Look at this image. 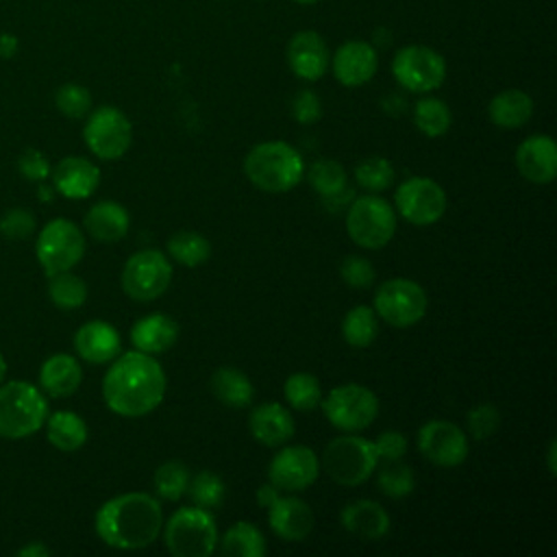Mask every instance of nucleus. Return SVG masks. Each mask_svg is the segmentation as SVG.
<instances>
[{"label":"nucleus","instance_id":"46","mask_svg":"<svg viewBox=\"0 0 557 557\" xmlns=\"http://www.w3.org/2000/svg\"><path fill=\"white\" fill-rule=\"evenodd\" d=\"M17 170L26 181H35V183H44L50 176V161L46 159V154L37 148H26L20 157H17Z\"/></svg>","mask_w":557,"mask_h":557},{"label":"nucleus","instance_id":"44","mask_svg":"<svg viewBox=\"0 0 557 557\" xmlns=\"http://www.w3.org/2000/svg\"><path fill=\"white\" fill-rule=\"evenodd\" d=\"M339 274L344 278L346 285L355 287V289H366L374 283L376 278V272H374V265L366 259V257H359V255H350L342 261L339 265Z\"/></svg>","mask_w":557,"mask_h":557},{"label":"nucleus","instance_id":"33","mask_svg":"<svg viewBox=\"0 0 557 557\" xmlns=\"http://www.w3.org/2000/svg\"><path fill=\"white\" fill-rule=\"evenodd\" d=\"M413 124L426 137H442L453 124L450 107L435 96L420 98L413 107Z\"/></svg>","mask_w":557,"mask_h":557},{"label":"nucleus","instance_id":"50","mask_svg":"<svg viewBox=\"0 0 557 557\" xmlns=\"http://www.w3.org/2000/svg\"><path fill=\"white\" fill-rule=\"evenodd\" d=\"M20 557H46L50 555V548L44 542H30L17 550Z\"/></svg>","mask_w":557,"mask_h":557},{"label":"nucleus","instance_id":"55","mask_svg":"<svg viewBox=\"0 0 557 557\" xmlns=\"http://www.w3.org/2000/svg\"><path fill=\"white\" fill-rule=\"evenodd\" d=\"M294 2H298V4H315L320 0H294Z\"/></svg>","mask_w":557,"mask_h":557},{"label":"nucleus","instance_id":"53","mask_svg":"<svg viewBox=\"0 0 557 557\" xmlns=\"http://www.w3.org/2000/svg\"><path fill=\"white\" fill-rule=\"evenodd\" d=\"M52 196H54V187H50V185H39V200H52Z\"/></svg>","mask_w":557,"mask_h":557},{"label":"nucleus","instance_id":"27","mask_svg":"<svg viewBox=\"0 0 557 557\" xmlns=\"http://www.w3.org/2000/svg\"><path fill=\"white\" fill-rule=\"evenodd\" d=\"M83 381V368L76 357L67 352H57L48 357L39 368V387L48 396L63 398L72 396Z\"/></svg>","mask_w":557,"mask_h":557},{"label":"nucleus","instance_id":"35","mask_svg":"<svg viewBox=\"0 0 557 557\" xmlns=\"http://www.w3.org/2000/svg\"><path fill=\"white\" fill-rule=\"evenodd\" d=\"M285 400L296 411H311L322 400V387L320 381L309 372H294L287 376L283 385Z\"/></svg>","mask_w":557,"mask_h":557},{"label":"nucleus","instance_id":"6","mask_svg":"<svg viewBox=\"0 0 557 557\" xmlns=\"http://www.w3.org/2000/svg\"><path fill=\"white\" fill-rule=\"evenodd\" d=\"M379 455L374 450V442L361 435H339L333 437L320 459V470L329 474V479L344 487H357L379 466Z\"/></svg>","mask_w":557,"mask_h":557},{"label":"nucleus","instance_id":"26","mask_svg":"<svg viewBox=\"0 0 557 557\" xmlns=\"http://www.w3.org/2000/svg\"><path fill=\"white\" fill-rule=\"evenodd\" d=\"M178 339V324L165 313H150L131 326V342L135 350L159 355L170 350Z\"/></svg>","mask_w":557,"mask_h":557},{"label":"nucleus","instance_id":"18","mask_svg":"<svg viewBox=\"0 0 557 557\" xmlns=\"http://www.w3.org/2000/svg\"><path fill=\"white\" fill-rule=\"evenodd\" d=\"M287 65L302 81H320L331 65L326 41L315 30H298L287 44Z\"/></svg>","mask_w":557,"mask_h":557},{"label":"nucleus","instance_id":"2","mask_svg":"<svg viewBox=\"0 0 557 557\" xmlns=\"http://www.w3.org/2000/svg\"><path fill=\"white\" fill-rule=\"evenodd\" d=\"M98 537L120 550H139L150 546L163 529V509L146 492H126L100 505L94 518Z\"/></svg>","mask_w":557,"mask_h":557},{"label":"nucleus","instance_id":"49","mask_svg":"<svg viewBox=\"0 0 557 557\" xmlns=\"http://www.w3.org/2000/svg\"><path fill=\"white\" fill-rule=\"evenodd\" d=\"M278 498V487H274L270 481L257 490V505L259 507H270Z\"/></svg>","mask_w":557,"mask_h":557},{"label":"nucleus","instance_id":"47","mask_svg":"<svg viewBox=\"0 0 557 557\" xmlns=\"http://www.w3.org/2000/svg\"><path fill=\"white\" fill-rule=\"evenodd\" d=\"M322 115V102L315 91L311 89H300L292 98V117L300 124H313Z\"/></svg>","mask_w":557,"mask_h":557},{"label":"nucleus","instance_id":"9","mask_svg":"<svg viewBox=\"0 0 557 557\" xmlns=\"http://www.w3.org/2000/svg\"><path fill=\"white\" fill-rule=\"evenodd\" d=\"M85 233L65 218L50 220L37 235L35 255L46 276L72 270L85 255Z\"/></svg>","mask_w":557,"mask_h":557},{"label":"nucleus","instance_id":"17","mask_svg":"<svg viewBox=\"0 0 557 557\" xmlns=\"http://www.w3.org/2000/svg\"><path fill=\"white\" fill-rule=\"evenodd\" d=\"M329 67L333 70L337 83H342L344 87H359L376 74L379 52L372 44L363 39H350L335 50Z\"/></svg>","mask_w":557,"mask_h":557},{"label":"nucleus","instance_id":"43","mask_svg":"<svg viewBox=\"0 0 557 557\" xmlns=\"http://www.w3.org/2000/svg\"><path fill=\"white\" fill-rule=\"evenodd\" d=\"M500 426V411L492 403H481L466 413V429L472 440H487Z\"/></svg>","mask_w":557,"mask_h":557},{"label":"nucleus","instance_id":"1","mask_svg":"<svg viewBox=\"0 0 557 557\" xmlns=\"http://www.w3.org/2000/svg\"><path fill=\"white\" fill-rule=\"evenodd\" d=\"M168 379L161 363L141 350L120 352L102 379L107 407L124 418H141L154 411L165 396Z\"/></svg>","mask_w":557,"mask_h":557},{"label":"nucleus","instance_id":"42","mask_svg":"<svg viewBox=\"0 0 557 557\" xmlns=\"http://www.w3.org/2000/svg\"><path fill=\"white\" fill-rule=\"evenodd\" d=\"M57 109L72 120H81L91 111V94L78 83H65L54 94Z\"/></svg>","mask_w":557,"mask_h":557},{"label":"nucleus","instance_id":"16","mask_svg":"<svg viewBox=\"0 0 557 557\" xmlns=\"http://www.w3.org/2000/svg\"><path fill=\"white\" fill-rule=\"evenodd\" d=\"M320 474L318 455L305 446H287L278 450L268 466V481L278 487V492H302Z\"/></svg>","mask_w":557,"mask_h":557},{"label":"nucleus","instance_id":"39","mask_svg":"<svg viewBox=\"0 0 557 557\" xmlns=\"http://www.w3.org/2000/svg\"><path fill=\"white\" fill-rule=\"evenodd\" d=\"M189 468L183 461H165L154 470V490L163 500H178L187 494V485H189Z\"/></svg>","mask_w":557,"mask_h":557},{"label":"nucleus","instance_id":"4","mask_svg":"<svg viewBox=\"0 0 557 557\" xmlns=\"http://www.w3.org/2000/svg\"><path fill=\"white\" fill-rule=\"evenodd\" d=\"M48 413L41 387L28 381L0 383V437L22 440L33 435L44 426Z\"/></svg>","mask_w":557,"mask_h":557},{"label":"nucleus","instance_id":"52","mask_svg":"<svg viewBox=\"0 0 557 557\" xmlns=\"http://www.w3.org/2000/svg\"><path fill=\"white\" fill-rule=\"evenodd\" d=\"M557 442L555 440H550V444H548V450H546V466H548V474L550 476H555L557 474Z\"/></svg>","mask_w":557,"mask_h":557},{"label":"nucleus","instance_id":"8","mask_svg":"<svg viewBox=\"0 0 557 557\" xmlns=\"http://www.w3.org/2000/svg\"><path fill=\"white\" fill-rule=\"evenodd\" d=\"M320 407L324 418L339 431L359 433L379 416V398L372 389L359 383H344L322 396Z\"/></svg>","mask_w":557,"mask_h":557},{"label":"nucleus","instance_id":"20","mask_svg":"<svg viewBox=\"0 0 557 557\" xmlns=\"http://www.w3.org/2000/svg\"><path fill=\"white\" fill-rule=\"evenodd\" d=\"M52 187L57 194L70 200L89 198L100 185V170L85 157H65L50 170Z\"/></svg>","mask_w":557,"mask_h":557},{"label":"nucleus","instance_id":"3","mask_svg":"<svg viewBox=\"0 0 557 557\" xmlns=\"http://www.w3.org/2000/svg\"><path fill=\"white\" fill-rule=\"evenodd\" d=\"M248 181L268 194H285L305 176L300 152L285 141H261L244 159Z\"/></svg>","mask_w":557,"mask_h":557},{"label":"nucleus","instance_id":"12","mask_svg":"<svg viewBox=\"0 0 557 557\" xmlns=\"http://www.w3.org/2000/svg\"><path fill=\"white\" fill-rule=\"evenodd\" d=\"M392 74L400 87L413 94H429L446 78L444 57L422 44L403 46L392 61Z\"/></svg>","mask_w":557,"mask_h":557},{"label":"nucleus","instance_id":"51","mask_svg":"<svg viewBox=\"0 0 557 557\" xmlns=\"http://www.w3.org/2000/svg\"><path fill=\"white\" fill-rule=\"evenodd\" d=\"M17 50V39L13 35H0V57H13Z\"/></svg>","mask_w":557,"mask_h":557},{"label":"nucleus","instance_id":"7","mask_svg":"<svg viewBox=\"0 0 557 557\" xmlns=\"http://www.w3.org/2000/svg\"><path fill=\"white\" fill-rule=\"evenodd\" d=\"M346 231L357 246L379 250L387 246L396 233V209L376 194L352 198L346 211Z\"/></svg>","mask_w":557,"mask_h":557},{"label":"nucleus","instance_id":"10","mask_svg":"<svg viewBox=\"0 0 557 557\" xmlns=\"http://www.w3.org/2000/svg\"><path fill=\"white\" fill-rule=\"evenodd\" d=\"M83 139L91 154L102 161H115L126 154L133 141V126L124 111L111 104H102L89 111Z\"/></svg>","mask_w":557,"mask_h":557},{"label":"nucleus","instance_id":"29","mask_svg":"<svg viewBox=\"0 0 557 557\" xmlns=\"http://www.w3.org/2000/svg\"><path fill=\"white\" fill-rule=\"evenodd\" d=\"M44 424H46L48 442L61 453L78 450L87 442V435H89L85 420L76 411H70V409L48 413Z\"/></svg>","mask_w":557,"mask_h":557},{"label":"nucleus","instance_id":"11","mask_svg":"<svg viewBox=\"0 0 557 557\" xmlns=\"http://www.w3.org/2000/svg\"><path fill=\"white\" fill-rule=\"evenodd\" d=\"M172 281L170 259L154 248L139 250L131 255L122 268V289L128 298L139 302H150L165 294Z\"/></svg>","mask_w":557,"mask_h":557},{"label":"nucleus","instance_id":"5","mask_svg":"<svg viewBox=\"0 0 557 557\" xmlns=\"http://www.w3.org/2000/svg\"><path fill=\"white\" fill-rule=\"evenodd\" d=\"M163 542L174 557H209L218 546V527L209 509L178 507L163 522Z\"/></svg>","mask_w":557,"mask_h":557},{"label":"nucleus","instance_id":"36","mask_svg":"<svg viewBox=\"0 0 557 557\" xmlns=\"http://www.w3.org/2000/svg\"><path fill=\"white\" fill-rule=\"evenodd\" d=\"M48 296L59 309H78L87 300V283L65 270L48 276Z\"/></svg>","mask_w":557,"mask_h":557},{"label":"nucleus","instance_id":"40","mask_svg":"<svg viewBox=\"0 0 557 557\" xmlns=\"http://www.w3.org/2000/svg\"><path fill=\"white\" fill-rule=\"evenodd\" d=\"M187 494L194 505H198L202 509H215L222 505V500L226 496V485L215 472L200 470L189 479Z\"/></svg>","mask_w":557,"mask_h":557},{"label":"nucleus","instance_id":"54","mask_svg":"<svg viewBox=\"0 0 557 557\" xmlns=\"http://www.w3.org/2000/svg\"><path fill=\"white\" fill-rule=\"evenodd\" d=\"M4 376H7V361H4V357L0 355V383L4 381Z\"/></svg>","mask_w":557,"mask_h":557},{"label":"nucleus","instance_id":"25","mask_svg":"<svg viewBox=\"0 0 557 557\" xmlns=\"http://www.w3.org/2000/svg\"><path fill=\"white\" fill-rule=\"evenodd\" d=\"M83 226L96 242L113 244L128 233L131 215L124 205L115 200H100L87 209Z\"/></svg>","mask_w":557,"mask_h":557},{"label":"nucleus","instance_id":"41","mask_svg":"<svg viewBox=\"0 0 557 557\" xmlns=\"http://www.w3.org/2000/svg\"><path fill=\"white\" fill-rule=\"evenodd\" d=\"M394 165L385 157H366L355 168V181L361 189L376 194L394 183Z\"/></svg>","mask_w":557,"mask_h":557},{"label":"nucleus","instance_id":"34","mask_svg":"<svg viewBox=\"0 0 557 557\" xmlns=\"http://www.w3.org/2000/svg\"><path fill=\"white\" fill-rule=\"evenodd\" d=\"M168 255L185 268H198L211 257V244L194 231H178L168 239Z\"/></svg>","mask_w":557,"mask_h":557},{"label":"nucleus","instance_id":"24","mask_svg":"<svg viewBox=\"0 0 557 557\" xmlns=\"http://www.w3.org/2000/svg\"><path fill=\"white\" fill-rule=\"evenodd\" d=\"M342 527L366 542L381 540L389 531V513L376 500L359 498L348 503L339 513Z\"/></svg>","mask_w":557,"mask_h":557},{"label":"nucleus","instance_id":"15","mask_svg":"<svg viewBox=\"0 0 557 557\" xmlns=\"http://www.w3.org/2000/svg\"><path fill=\"white\" fill-rule=\"evenodd\" d=\"M418 448L440 468H455L468 457V435L448 420H429L418 431Z\"/></svg>","mask_w":557,"mask_h":557},{"label":"nucleus","instance_id":"31","mask_svg":"<svg viewBox=\"0 0 557 557\" xmlns=\"http://www.w3.org/2000/svg\"><path fill=\"white\" fill-rule=\"evenodd\" d=\"M215 550L231 557H263L268 553V544L259 527L239 520L228 527L222 537H218Z\"/></svg>","mask_w":557,"mask_h":557},{"label":"nucleus","instance_id":"23","mask_svg":"<svg viewBox=\"0 0 557 557\" xmlns=\"http://www.w3.org/2000/svg\"><path fill=\"white\" fill-rule=\"evenodd\" d=\"M248 429L259 444L276 448L292 440L296 424L287 407L278 403H261L250 411Z\"/></svg>","mask_w":557,"mask_h":557},{"label":"nucleus","instance_id":"30","mask_svg":"<svg viewBox=\"0 0 557 557\" xmlns=\"http://www.w3.org/2000/svg\"><path fill=\"white\" fill-rule=\"evenodd\" d=\"M209 387L213 392V396L231 407V409H242V407H248L252 403V396H255V387L250 383V379L237 370V368H231V366H222L218 368L213 374H211V381H209Z\"/></svg>","mask_w":557,"mask_h":557},{"label":"nucleus","instance_id":"28","mask_svg":"<svg viewBox=\"0 0 557 557\" xmlns=\"http://www.w3.org/2000/svg\"><path fill=\"white\" fill-rule=\"evenodd\" d=\"M487 115L498 128H520L533 115V98L522 89L498 91L487 104Z\"/></svg>","mask_w":557,"mask_h":557},{"label":"nucleus","instance_id":"14","mask_svg":"<svg viewBox=\"0 0 557 557\" xmlns=\"http://www.w3.org/2000/svg\"><path fill=\"white\" fill-rule=\"evenodd\" d=\"M396 213L413 226L435 224L446 211V191L440 183L426 176H411L394 191Z\"/></svg>","mask_w":557,"mask_h":557},{"label":"nucleus","instance_id":"37","mask_svg":"<svg viewBox=\"0 0 557 557\" xmlns=\"http://www.w3.org/2000/svg\"><path fill=\"white\" fill-rule=\"evenodd\" d=\"M376 487L381 494H385L389 498H405L416 487V474H413L411 466L403 463L400 459H392L379 468Z\"/></svg>","mask_w":557,"mask_h":557},{"label":"nucleus","instance_id":"38","mask_svg":"<svg viewBox=\"0 0 557 557\" xmlns=\"http://www.w3.org/2000/svg\"><path fill=\"white\" fill-rule=\"evenodd\" d=\"M305 176L309 185L320 194V198H329L348 187V176L344 165L333 159H318L315 163L309 165Z\"/></svg>","mask_w":557,"mask_h":557},{"label":"nucleus","instance_id":"48","mask_svg":"<svg viewBox=\"0 0 557 557\" xmlns=\"http://www.w3.org/2000/svg\"><path fill=\"white\" fill-rule=\"evenodd\" d=\"M374 442V450L379 459L392 461V459H403L407 453V437L400 431H383Z\"/></svg>","mask_w":557,"mask_h":557},{"label":"nucleus","instance_id":"45","mask_svg":"<svg viewBox=\"0 0 557 557\" xmlns=\"http://www.w3.org/2000/svg\"><path fill=\"white\" fill-rule=\"evenodd\" d=\"M37 228V222H35V215L28 211V209H22V207H15L11 211H7L0 220V233L13 242H20V239H26L35 233Z\"/></svg>","mask_w":557,"mask_h":557},{"label":"nucleus","instance_id":"19","mask_svg":"<svg viewBox=\"0 0 557 557\" xmlns=\"http://www.w3.org/2000/svg\"><path fill=\"white\" fill-rule=\"evenodd\" d=\"M516 168L522 178L546 185L557 176V144L550 135H531L516 148Z\"/></svg>","mask_w":557,"mask_h":557},{"label":"nucleus","instance_id":"21","mask_svg":"<svg viewBox=\"0 0 557 557\" xmlns=\"http://www.w3.org/2000/svg\"><path fill=\"white\" fill-rule=\"evenodd\" d=\"M268 522L274 535L285 542H302L309 537L315 524L313 509L296 496H278L268 507Z\"/></svg>","mask_w":557,"mask_h":557},{"label":"nucleus","instance_id":"13","mask_svg":"<svg viewBox=\"0 0 557 557\" xmlns=\"http://www.w3.org/2000/svg\"><path fill=\"white\" fill-rule=\"evenodd\" d=\"M426 305V292L411 278H387L374 294V313L396 329L418 324Z\"/></svg>","mask_w":557,"mask_h":557},{"label":"nucleus","instance_id":"22","mask_svg":"<svg viewBox=\"0 0 557 557\" xmlns=\"http://www.w3.org/2000/svg\"><path fill=\"white\" fill-rule=\"evenodd\" d=\"M74 348L89 363H109L122 352V337L113 324L89 320L74 333Z\"/></svg>","mask_w":557,"mask_h":557},{"label":"nucleus","instance_id":"32","mask_svg":"<svg viewBox=\"0 0 557 557\" xmlns=\"http://www.w3.org/2000/svg\"><path fill=\"white\" fill-rule=\"evenodd\" d=\"M379 335V315L368 305L352 307L342 320V337L352 348L370 346Z\"/></svg>","mask_w":557,"mask_h":557}]
</instances>
